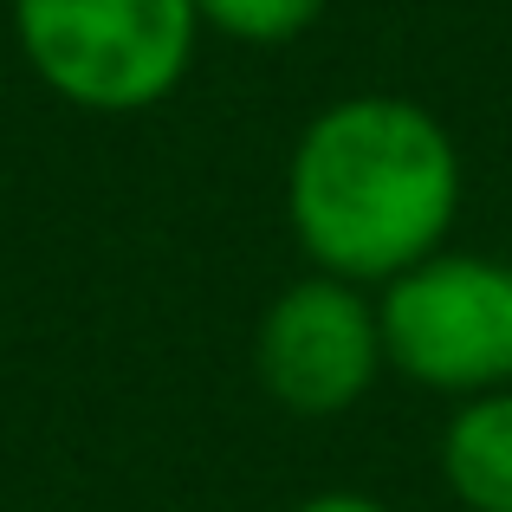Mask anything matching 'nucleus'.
I'll use <instances>...</instances> for the list:
<instances>
[{"mask_svg": "<svg viewBox=\"0 0 512 512\" xmlns=\"http://www.w3.org/2000/svg\"><path fill=\"white\" fill-rule=\"evenodd\" d=\"M435 467L461 512H512V389L454 402L435 441Z\"/></svg>", "mask_w": 512, "mask_h": 512, "instance_id": "nucleus-5", "label": "nucleus"}, {"mask_svg": "<svg viewBox=\"0 0 512 512\" xmlns=\"http://www.w3.org/2000/svg\"><path fill=\"white\" fill-rule=\"evenodd\" d=\"M33 78L91 117L156 111L195 65V0H13Z\"/></svg>", "mask_w": 512, "mask_h": 512, "instance_id": "nucleus-2", "label": "nucleus"}, {"mask_svg": "<svg viewBox=\"0 0 512 512\" xmlns=\"http://www.w3.org/2000/svg\"><path fill=\"white\" fill-rule=\"evenodd\" d=\"M331 0H195L201 26L240 46H286L325 20Z\"/></svg>", "mask_w": 512, "mask_h": 512, "instance_id": "nucleus-6", "label": "nucleus"}, {"mask_svg": "<svg viewBox=\"0 0 512 512\" xmlns=\"http://www.w3.org/2000/svg\"><path fill=\"white\" fill-rule=\"evenodd\" d=\"M461 143L402 91L331 98L286 156V221L312 273L383 292L435 260L461 214Z\"/></svg>", "mask_w": 512, "mask_h": 512, "instance_id": "nucleus-1", "label": "nucleus"}, {"mask_svg": "<svg viewBox=\"0 0 512 512\" xmlns=\"http://www.w3.org/2000/svg\"><path fill=\"white\" fill-rule=\"evenodd\" d=\"M292 512H389L376 493H357V487H325V493H312V500H299Z\"/></svg>", "mask_w": 512, "mask_h": 512, "instance_id": "nucleus-7", "label": "nucleus"}, {"mask_svg": "<svg viewBox=\"0 0 512 512\" xmlns=\"http://www.w3.org/2000/svg\"><path fill=\"white\" fill-rule=\"evenodd\" d=\"M389 370L376 299L350 279L305 273L273 292L253 325V376L299 422L350 415Z\"/></svg>", "mask_w": 512, "mask_h": 512, "instance_id": "nucleus-4", "label": "nucleus"}, {"mask_svg": "<svg viewBox=\"0 0 512 512\" xmlns=\"http://www.w3.org/2000/svg\"><path fill=\"white\" fill-rule=\"evenodd\" d=\"M376 318L402 383L448 402L512 389V266L493 253L441 247L376 292Z\"/></svg>", "mask_w": 512, "mask_h": 512, "instance_id": "nucleus-3", "label": "nucleus"}]
</instances>
